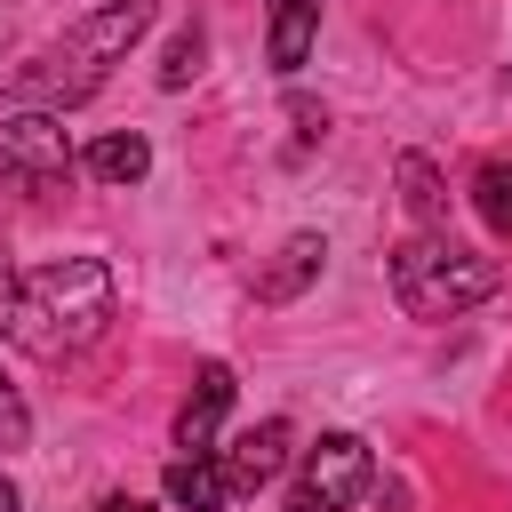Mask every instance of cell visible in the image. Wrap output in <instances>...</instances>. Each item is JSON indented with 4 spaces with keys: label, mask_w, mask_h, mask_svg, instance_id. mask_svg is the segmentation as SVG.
<instances>
[{
    "label": "cell",
    "mask_w": 512,
    "mask_h": 512,
    "mask_svg": "<svg viewBox=\"0 0 512 512\" xmlns=\"http://www.w3.org/2000/svg\"><path fill=\"white\" fill-rule=\"evenodd\" d=\"M96 512H152V504H136V496H104Z\"/></svg>",
    "instance_id": "cell-16"
},
{
    "label": "cell",
    "mask_w": 512,
    "mask_h": 512,
    "mask_svg": "<svg viewBox=\"0 0 512 512\" xmlns=\"http://www.w3.org/2000/svg\"><path fill=\"white\" fill-rule=\"evenodd\" d=\"M104 320H112V272L96 256H56V264H32V272L0 264V328L24 352L64 360V352L96 344Z\"/></svg>",
    "instance_id": "cell-1"
},
{
    "label": "cell",
    "mask_w": 512,
    "mask_h": 512,
    "mask_svg": "<svg viewBox=\"0 0 512 512\" xmlns=\"http://www.w3.org/2000/svg\"><path fill=\"white\" fill-rule=\"evenodd\" d=\"M496 288H504L496 256H472L448 232H416V240L392 248V296H400L408 320H456L464 304H480Z\"/></svg>",
    "instance_id": "cell-2"
},
{
    "label": "cell",
    "mask_w": 512,
    "mask_h": 512,
    "mask_svg": "<svg viewBox=\"0 0 512 512\" xmlns=\"http://www.w3.org/2000/svg\"><path fill=\"white\" fill-rule=\"evenodd\" d=\"M400 192H408V216H416L424 232H440V224H448V192H440V176H432V160H424V152H400Z\"/></svg>",
    "instance_id": "cell-12"
},
{
    "label": "cell",
    "mask_w": 512,
    "mask_h": 512,
    "mask_svg": "<svg viewBox=\"0 0 512 512\" xmlns=\"http://www.w3.org/2000/svg\"><path fill=\"white\" fill-rule=\"evenodd\" d=\"M64 176H72V136H64L56 112H16V120H0V192L40 200V192H56Z\"/></svg>",
    "instance_id": "cell-4"
},
{
    "label": "cell",
    "mask_w": 512,
    "mask_h": 512,
    "mask_svg": "<svg viewBox=\"0 0 512 512\" xmlns=\"http://www.w3.org/2000/svg\"><path fill=\"white\" fill-rule=\"evenodd\" d=\"M320 256H328V248H320L312 232H304V240H288V248H280V264L256 280V304H288V296H296V288L320 272Z\"/></svg>",
    "instance_id": "cell-11"
},
{
    "label": "cell",
    "mask_w": 512,
    "mask_h": 512,
    "mask_svg": "<svg viewBox=\"0 0 512 512\" xmlns=\"http://www.w3.org/2000/svg\"><path fill=\"white\" fill-rule=\"evenodd\" d=\"M224 408H232V368H224V360H208V368L192 376L184 408H176V448H184V456H208V440H216Z\"/></svg>",
    "instance_id": "cell-6"
},
{
    "label": "cell",
    "mask_w": 512,
    "mask_h": 512,
    "mask_svg": "<svg viewBox=\"0 0 512 512\" xmlns=\"http://www.w3.org/2000/svg\"><path fill=\"white\" fill-rule=\"evenodd\" d=\"M368 480H376L368 440H360V432H328L320 448H304V480H296L288 512H344V504L368 496Z\"/></svg>",
    "instance_id": "cell-5"
},
{
    "label": "cell",
    "mask_w": 512,
    "mask_h": 512,
    "mask_svg": "<svg viewBox=\"0 0 512 512\" xmlns=\"http://www.w3.org/2000/svg\"><path fill=\"white\" fill-rule=\"evenodd\" d=\"M312 32H320V0H272V72H296L312 56Z\"/></svg>",
    "instance_id": "cell-8"
},
{
    "label": "cell",
    "mask_w": 512,
    "mask_h": 512,
    "mask_svg": "<svg viewBox=\"0 0 512 512\" xmlns=\"http://www.w3.org/2000/svg\"><path fill=\"white\" fill-rule=\"evenodd\" d=\"M144 168H152V144H144L136 128L88 144V176H96V184H144Z\"/></svg>",
    "instance_id": "cell-9"
},
{
    "label": "cell",
    "mask_w": 512,
    "mask_h": 512,
    "mask_svg": "<svg viewBox=\"0 0 512 512\" xmlns=\"http://www.w3.org/2000/svg\"><path fill=\"white\" fill-rule=\"evenodd\" d=\"M472 208H480L488 232H512V160H488L472 176Z\"/></svg>",
    "instance_id": "cell-13"
},
{
    "label": "cell",
    "mask_w": 512,
    "mask_h": 512,
    "mask_svg": "<svg viewBox=\"0 0 512 512\" xmlns=\"http://www.w3.org/2000/svg\"><path fill=\"white\" fill-rule=\"evenodd\" d=\"M192 72H200V32H176V40H168V64H160V80H168V88H184Z\"/></svg>",
    "instance_id": "cell-15"
},
{
    "label": "cell",
    "mask_w": 512,
    "mask_h": 512,
    "mask_svg": "<svg viewBox=\"0 0 512 512\" xmlns=\"http://www.w3.org/2000/svg\"><path fill=\"white\" fill-rule=\"evenodd\" d=\"M96 8H128V0H96Z\"/></svg>",
    "instance_id": "cell-18"
},
{
    "label": "cell",
    "mask_w": 512,
    "mask_h": 512,
    "mask_svg": "<svg viewBox=\"0 0 512 512\" xmlns=\"http://www.w3.org/2000/svg\"><path fill=\"white\" fill-rule=\"evenodd\" d=\"M288 416H264L256 432H240L232 440V456H224V472H232V488H272L280 480V464H288Z\"/></svg>",
    "instance_id": "cell-7"
},
{
    "label": "cell",
    "mask_w": 512,
    "mask_h": 512,
    "mask_svg": "<svg viewBox=\"0 0 512 512\" xmlns=\"http://www.w3.org/2000/svg\"><path fill=\"white\" fill-rule=\"evenodd\" d=\"M168 496H176V504H192V512H224L232 472H224V464H208V456H176V464H168Z\"/></svg>",
    "instance_id": "cell-10"
},
{
    "label": "cell",
    "mask_w": 512,
    "mask_h": 512,
    "mask_svg": "<svg viewBox=\"0 0 512 512\" xmlns=\"http://www.w3.org/2000/svg\"><path fill=\"white\" fill-rule=\"evenodd\" d=\"M0 512H16V488H8V480H0Z\"/></svg>",
    "instance_id": "cell-17"
},
{
    "label": "cell",
    "mask_w": 512,
    "mask_h": 512,
    "mask_svg": "<svg viewBox=\"0 0 512 512\" xmlns=\"http://www.w3.org/2000/svg\"><path fill=\"white\" fill-rule=\"evenodd\" d=\"M32 440V408H24V392L8 384V368H0V456L8 448H24Z\"/></svg>",
    "instance_id": "cell-14"
},
{
    "label": "cell",
    "mask_w": 512,
    "mask_h": 512,
    "mask_svg": "<svg viewBox=\"0 0 512 512\" xmlns=\"http://www.w3.org/2000/svg\"><path fill=\"white\" fill-rule=\"evenodd\" d=\"M144 32V0H128V8H96L80 32H64L40 64H24L16 80H8V96H24V104H80L104 72H112V56H128V40Z\"/></svg>",
    "instance_id": "cell-3"
}]
</instances>
